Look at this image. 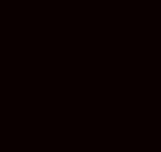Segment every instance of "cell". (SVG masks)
<instances>
[]
</instances>
